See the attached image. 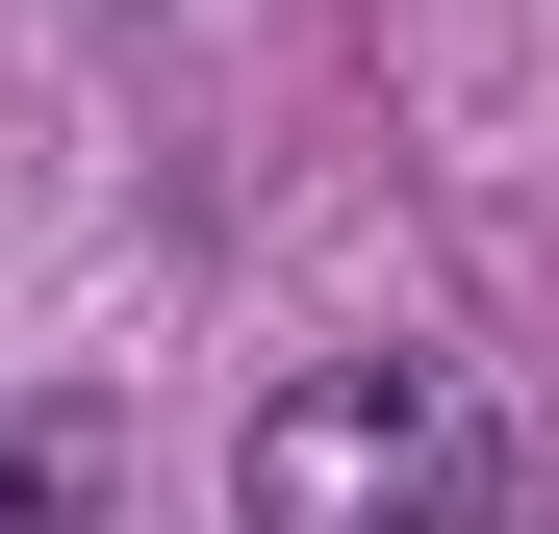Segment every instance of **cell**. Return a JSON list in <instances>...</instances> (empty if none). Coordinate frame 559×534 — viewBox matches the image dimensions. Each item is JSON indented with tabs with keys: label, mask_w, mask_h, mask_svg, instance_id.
I'll use <instances>...</instances> for the list:
<instances>
[{
	"label": "cell",
	"mask_w": 559,
	"mask_h": 534,
	"mask_svg": "<svg viewBox=\"0 0 559 534\" xmlns=\"http://www.w3.org/2000/svg\"><path fill=\"white\" fill-rule=\"evenodd\" d=\"M509 407L457 356H331L229 432V534H509Z\"/></svg>",
	"instance_id": "6da1fadb"
},
{
	"label": "cell",
	"mask_w": 559,
	"mask_h": 534,
	"mask_svg": "<svg viewBox=\"0 0 559 534\" xmlns=\"http://www.w3.org/2000/svg\"><path fill=\"white\" fill-rule=\"evenodd\" d=\"M103 509H128V459H103L76 407H26V432H0V534H103Z\"/></svg>",
	"instance_id": "7a4b0ae2"
}]
</instances>
